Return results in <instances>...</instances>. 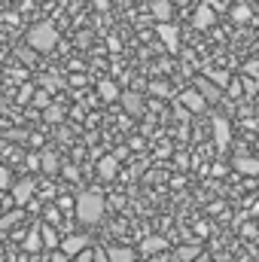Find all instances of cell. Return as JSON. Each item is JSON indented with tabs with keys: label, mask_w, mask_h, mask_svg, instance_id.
Returning <instances> with one entry per match:
<instances>
[{
	"label": "cell",
	"mask_w": 259,
	"mask_h": 262,
	"mask_svg": "<svg viewBox=\"0 0 259 262\" xmlns=\"http://www.w3.org/2000/svg\"><path fill=\"white\" fill-rule=\"evenodd\" d=\"M73 204H76V220L85 223V226H95L104 216V210H107V201H104V195L98 189H89V192L76 195Z\"/></svg>",
	"instance_id": "6da1fadb"
},
{
	"label": "cell",
	"mask_w": 259,
	"mask_h": 262,
	"mask_svg": "<svg viewBox=\"0 0 259 262\" xmlns=\"http://www.w3.org/2000/svg\"><path fill=\"white\" fill-rule=\"evenodd\" d=\"M28 46L37 49V52H52L58 46V31L52 21H40L28 31Z\"/></svg>",
	"instance_id": "7a4b0ae2"
},
{
	"label": "cell",
	"mask_w": 259,
	"mask_h": 262,
	"mask_svg": "<svg viewBox=\"0 0 259 262\" xmlns=\"http://www.w3.org/2000/svg\"><path fill=\"white\" fill-rule=\"evenodd\" d=\"M156 34H159V40L165 43V49H168V52H177V49H180V31H177L171 21H159Z\"/></svg>",
	"instance_id": "3957f363"
},
{
	"label": "cell",
	"mask_w": 259,
	"mask_h": 262,
	"mask_svg": "<svg viewBox=\"0 0 259 262\" xmlns=\"http://www.w3.org/2000/svg\"><path fill=\"white\" fill-rule=\"evenodd\" d=\"M195 89H198V92H201V95L207 98V104H217V101L223 98V85H217V82H213V79H210L207 73L195 79Z\"/></svg>",
	"instance_id": "277c9868"
},
{
	"label": "cell",
	"mask_w": 259,
	"mask_h": 262,
	"mask_svg": "<svg viewBox=\"0 0 259 262\" xmlns=\"http://www.w3.org/2000/svg\"><path fill=\"white\" fill-rule=\"evenodd\" d=\"M213 143H217V149H220V152L232 143V125H229L223 116H217V119H213Z\"/></svg>",
	"instance_id": "5b68a950"
},
{
	"label": "cell",
	"mask_w": 259,
	"mask_h": 262,
	"mask_svg": "<svg viewBox=\"0 0 259 262\" xmlns=\"http://www.w3.org/2000/svg\"><path fill=\"white\" fill-rule=\"evenodd\" d=\"M34 189H37V180H28V177H25V180H15L9 192H12V201H15V204H28L31 195H34Z\"/></svg>",
	"instance_id": "8992f818"
},
{
	"label": "cell",
	"mask_w": 259,
	"mask_h": 262,
	"mask_svg": "<svg viewBox=\"0 0 259 262\" xmlns=\"http://www.w3.org/2000/svg\"><path fill=\"white\" fill-rule=\"evenodd\" d=\"M180 107H186L189 113H201V110L207 107V98H204L198 89H189V92L180 95Z\"/></svg>",
	"instance_id": "52a82bcc"
},
{
	"label": "cell",
	"mask_w": 259,
	"mask_h": 262,
	"mask_svg": "<svg viewBox=\"0 0 259 262\" xmlns=\"http://www.w3.org/2000/svg\"><path fill=\"white\" fill-rule=\"evenodd\" d=\"M235 171L244 177H259V156H235Z\"/></svg>",
	"instance_id": "ba28073f"
},
{
	"label": "cell",
	"mask_w": 259,
	"mask_h": 262,
	"mask_svg": "<svg viewBox=\"0 0 259 262\" xmlns=\"http://www.w3.org/2000/svg\"><path fill=\"white\" fill-rule=\"evenodd\" d=\"M119 101H122V110L128 116H143V110H146L143 107V95H137V92H125Z\"/></svg>",
	"instance_id": "9c48e42d"
},
{
	"label": "cell",
	"mask_w": 259,
	"mask_h": 262,
	"mask_svg": "<svg viewBox=\"0 0 259 262\" xmlns=\"http://www.w3.org/2000/svg\"><path fill=\"white\" fill-rule=\"evenodd\" d=\"M165 250H168V241L162 235H146L140 241V253H146V256H156V253H165Z\"/></svg>",
	"instance_id": "30bf717a"
},
{
	"label": "cell",
	"mask_w": 259,
	"mask_h": 262,
	"mask_svg": "<svg viewBox=\"0 0 259 262\" xmlns=\"http://www.w3.org/2000/svg\"><path fill=\"white\" fill-rule=\"evenodd\" d=\"M213 9L207 6V3H201V6H195V12H192V25L198 28V31H207L210 25H213Z\"/></svg>",
	"instance_id": "8fae6325"
},
{
	"label": "cell",
	"mask_w": 259,
	"mask_h": 262,
	"mask_svg": "<svg viewBox=\"0 0 259 262\" xmlns=\"http://www.w3.org/2000/svg\"><path fill=\"white\" fill-rule=\"evenodd\" d=\"M116 171H119V156H101V162H98V174H101L104 180H113Z\"/></svg>",
	"instance_id": "7c38bea8"
},
{
	"label": "cell",
	"mask_w": 259,
	"mask_h": 262,
	"mask_svg": "<svg viewBox=\"0 0 259 262\" xmlns=\"http://www.w3.org/2000/svg\"><path fill=\"white\" fill-rule=\"evenodd\" d=\"M89 247V241H85V235H67L64 241H61V250H64L67 256H76L79 250H85Z\"/></svg>",
	"instance_id": "4fadbf2b"
},
{
	"label": "cell",
	"mask_w": 259,
	"mask_h": 262,
	"mask_svg": "<svg viewBox=\"0 0 259 262\" xmlns=\"http://www.w3.org/2000/svg\"><path fill=\"white\" fill-rule=\"evenodd\" d=\"M98 95H101L104 101H119V98H122V92H119V85H116L113 79H101V82H98Z\"/></svg>",
	"instance_id": "5bb4252c"
},
{
	"label": "cell",
	"mask_w": 259,
	"mask_h": 262,
	"mask_svg": "<svg viewBox=\"0 0 259 262\" xmlns=\"http://www.w3.org/2000/svg\"><path fill=\"white\" fill-rule=\"evenodd\" d=\"M40 168H43L46 174H55V171L61 168V162H58V152H52V149H43V152H40Z\"/></svg>",
	"instance_id": "9a60e30c"
},
{
	"label": "cell",
	"mask_w": 259,
	"mask_h": 262,
	"mask_svg": "<svg viewBox=\"0 0 259 262\" xmlns=\"http://www.w3.org/2000/svg\"><path fill=\"white\" fill-rule=\"evenodd\" d=\"M149 9H153V18L156 21H168L171 18V0H153Z\"/></svg>",
	"instance_id": "2e32d148"
},
{
	"label": "cell",
	"mask_w": 259,
	"mask_h": 262,
	"mask_svg": "<svg viewBox=\"0 0 259 262\" xmlns=\"http://www.w3.org/2000/svg\"><path fill=\"white\" fill-rule=\"evenodd\" d=\"M40 247H43V235H40V229H31L28 238H25V250L28 253H37Z\"/></svg>",
	"instance_id": "e0dca14e"
},
{
	"label": "cell",
	"mask_w": 259,
	"mask_h": 262,
	"mask_svg": "<svg viewBox=\"0 0 259 262\" xmlns=\"http://www.w3.org/2000/svg\"><path fill=\"white\" fill-rule=\"evenodd\" d=\"M107 262H134V250H128V247H113L107 253Z\"/></svg>",
	"instance_id": "ac0fdd59"
},
{
	"label": "cell",
	"mask_w": 259,
	"mask_h": 262,
	"mask_svg": "<svg viewBox=\"0 0 259 262\" xmlns=\"http://www.w3.org/2000/svg\"><path fill=\"white\" fill-rule=\"evenodd\" d=\"M31 104H34L37 110H46V107L52 104V98H49V89H37V92H34V98H31Z\"/></svg>",
	"instance_id": "d6986e66"
},
{
	"label": "cell",
	"mask_w": 259,
	"mask_h": 262,
	"mask_svg": "<svg viewBox=\"0 0 259 262\" xmlns=\"http://www.w3.org/2000/svg\"><path fill=\"white\" fill-rule=\"evenodd\" d=\"M43 119H46V122H52V125H55V122H61V119H64V107L49 104V107L43 110Z\"/></svg>",
	"instance_id": "ffe728a7"
},
{
	"label": "cell",
	"mask_w": 259,
	"mask_h": 262,
	"mask_svg": "<svg viewBox=\"0 0 259 262\" xmlns=\"http://www.w3.org/2000/svg\"><path fill=\"white\" fill-rule=\"evenodd\" d=\"M253 18V12H250V6H244V3H238L235 9H232V21H238V25H244V21H250Z\"/></svg>",
	"instance_id": "44dd1931"
},
{
	"label": "cell",
	"mask_w": 259,
	"mask_h": 262,
	"mask_svg": "<svg viewBox=\"0 0 259 262\" xmlns=\"http://www.w3.org/2000/svg\"><path fill=\"white\" fill-rule=\"evenodd\" d=\"M40 235H43V244H46V247H58V244H61V241H58V232H55L52 226H43Z\"/></svg>",
	"instance_id": "7402d4cb"
},
{
	"label": "cell",
	"mask_w": 259,
	"mask_h": 262,
	"mask_svg": "<svg viewBox=\"0 0 259 262\" xmlns=\"http://www.w3.org/2000/svg\"><path fill=\"white\" fill-rule=\"evenodd\" d=\"M198 253H201V250H198L195 244H186V247H180V250H177V259H180V262H195Z\"/></svg>",
	"instance_id": "603a6c76"
},
{
	"label": "cell",
	"mask_w": 259,
	"mask_h": 262,
	"mask_svg": "<svg viewBox=\"0 0 259 262\" xmlns=\"http://www.w3.org/2000/svg\"><path fill=\"white\" fill-rule=\"evenodd\" d=\"M149 95H156V98H168V95H171V85L162 82V79H159V82H149Z\"/></svg>",
	"instance_id": "cb8c5ba5"
},
{
	"label": "cell",
	"mask_w": 259,
	"mask_h": 262,
	"mask_svg": "<svg viewBox=\"0 0 259 262\" xmlns=\"http://www.w3.org/2000/svg\"><path fill=\"white\" fill-rule=\"evenodd\" d=\"M207 76H210V79H213V82H217V85H223V89H226V85H229V82H232V79H229V73H226V70H207Z\"/></svg>",
	"instance_id": "d4e9b609"
},
{
	"label": "cell",
	"mask_w": 259,
	"mask_h": 262,
	"mask_svg": "<svg viewBox=\"0 0 259 262\" xmlns=\"http://www.w3.org/2000/svg\"><path fill=\"white\" fill-rule=\"evenodd\" d=\"M12 171L9 168H0V189H12Z\"/></svg>",
	"instance_id": "484cf974"
},
{
	"label": "cell",
	"mask_w": 259,
	"mask_h": 262,
	"mask_svg": "<svg viewBox=\"0 0 259 262\" xmlns=\"http://www.w3.org/2000/svg\"><path fill=\"white\" fill-rule=\"evenodd\" d=\"M241 85H244L247 95H256L259 92V79H241Z\"/></svg>",
	"instance_id": "4316f807"
},
{
	"label": "cell",
	"mask_w": 259,
	"mask_h": 262,
	"mask_svg": "<svg viewBox=\"0 0 259 262\" xmlns=\"http://www.w3.org/2000/svg\"><path fill=\"white\" fill-rule=\"evenodd\" d=\"M73 262H95V253H92V250L85 247V250H79V253L73 256Z\"/></svg>",
	"instance_id": "83f0119b"
},
{
	"label": "cell",
	"mask_w": 259,
	"mask_h": 262,
	"mask_svg": "<svg viewBox=\"0 0 259 262\" xmlns=\"http://www.w3.org/2000/svg\"><path fill=\"white\" fill-rule=\"evenodd\" d=\"M226 89H229V95H232V98H238V95L244 92V85H241V79H235V82H229Z\"/></svg>",
	"instance_id": "f1b7e54d"
},
{
	"label": "cell",
	"mask_w": 259,
	"mask_h": 262,
	"mask_svg": "<svg viewBox=\"0 0 259 262\" xmlns=\"http://www.w3.org/2000/svg\"><path fill=\"white\" fill-rule=\"evenodd\" d=\"M37 82H40L43 89H55V85H58V79H55V76H40Z\"/></svg>",
	"instance_id": "f546056e"
},
{
	"label": "cell",
	"mask_w": 259,
	"mask_h": 262,
	"mask_svg": "<svg viewBox=\"0 0 259 262\" xmlns=\"http://www.w3.org/2000/svg\"><path fill=\"white\" fill-rule=\"evenodd\" d=\"M25 165H28L31 171H37V168H40V156H37V152H31V156L25 159Z\"/></svg>",
	"instance_id": "4dcf8cb0"
},
{
	"label": "cell",
	"mask_w": 259,
	"mask_h": 262,
	"mask_svg": "<svg viewBox=\"0 0 259 262\" xmlns=\"http://www.w3.org/2000/svg\"><path fill=\"white\" fill-rule=\"evenodd\" d=\"M18 156H21V149H18V146H12V149H6V159H12V162H18Z\"/></svg>",
	"instance_id": "1f68e13d"
},
{
	"label": "cell",
	"mask_w": 259,
	"mask_h": 262,
	"mask_svg": "<svg viewBox=\"0 0 259 262\" xmlns=\"http://www.w3.org/2000/svg\"><path fill=\"white\" fill-rule=\"evenodd\" d=\"M107 46H110V49H113V52H119V46H122V43H119V40H116V37H110V40H107Z\"/></svg>",
	"instance_id": "d6a6232c"
},
{
	"label": "cell",
	"mask_w": 259,
	"mask_h": 262,
	"mask_svg": "<svg viewBox=\"0 0 259 262\" xmlns=\"http://www.w3.org/2000/svg\"><path fill=\"white\" fill-rule=\"evenodd\" d=\"M15 220H18V213H9V216H6V220H3V223H0V226H12V223H15Z\"/></svg>",
	"instance_id": "836d02e7"
},
{
	"label": "cell",
	"mask_w": 259,
	"mask_h": 262,
	"mask_svg": "<svg viewBox=\"0 0 259 262\" xmlns=\"http://www.w3.org/2000/svg\"><path fill=\"white\" fill-rule=\"evenodd\" d=\"M195 229H198V235H207V232H210V226H207V223H198Z\"/></svg>",
	"instance_id": "e575fe53"
},
{
	"label": "cell",
	"mask_w": 259,
	"mask_h": 262,
	"mask_svg": "<svg viewBox=\"0 0 259 262\" xmlns=\"http://www.w3.org/2000/svg\"><path fill=\"white\" fill-rule=\"evenodd\" d=\"M153 262H171V256L168 253H159V256H153Z\"/></svg>",
	"instance_id": "d590c367"
},
{
	"label": "cell",
	"mask_w": 259,
	"mask_h": 262,
	"mask_svg": "<svg viewBox=\"0 0 259 262\" xmlns=\"http://www.w3.org/2000/svg\"><path fill=\"white\" fill-rule=\"evenodd\" d=\"M195 262H210V256H207V253H198V256H195Z\"/></svg>",
	"instance_id": "8d00e7d4"
},
{
	"label": "cell",
	"mask_w": 259,
	"mask_h": 262,
	"mask_svg": "<svg viewBox=\"0 0 259 262\" xmlns=\"http://www.w3.org/2000/svg\"><path fill=\"white\" fill-rule=\"evenodd\" d=\"M256 152H259V143H256Z\"/></svg>",
	"instance_id": "74e56055"
},
{
	"label": "cell",
	"mask_w": 259,
	"mask_h": 262,
	"mask_svg": "<svg viewBox=\"0 0 259 262\" xmlns=\"http://www.w3.org/2000/svg\"><path fill=\"white\" fill-rule=\"evenodd\" d=\"M256 186H259V180H256Z\"/></svg>",
	"instance_id": "f35d334b"
}]
</instances>
